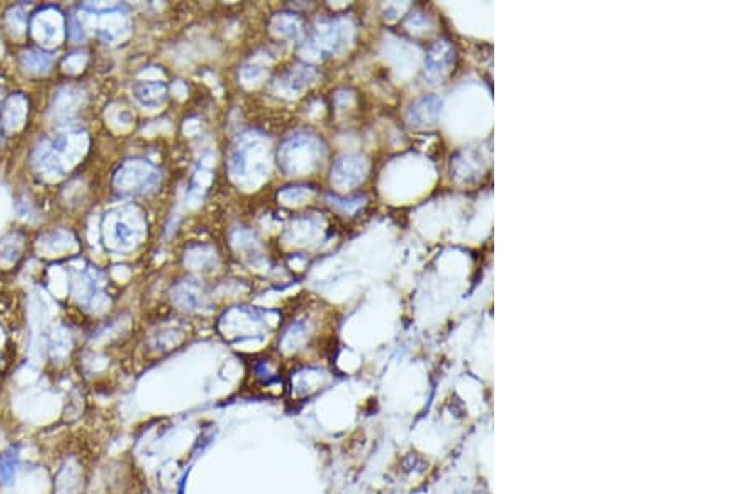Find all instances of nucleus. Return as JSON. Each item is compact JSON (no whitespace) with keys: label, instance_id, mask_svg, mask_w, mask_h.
<instances>
[{"label":"nucleus","instance_id":"nucleus-2","mask_svg":"<svg viewBox=\"0 0 749 494\" xmlns=\"http://www.w3.org/2000/svg\"><path fill=\"white\" fill-rule=\"evenodd\" d=\"M360 169L358 162L353 158H342L333 169V181L340 186H347L357 184L360 179Z\"/></svg>","mask_w":749,"mask_h":494},{"label":"nucleus","instance_id":"nucleus-3","mask_svg":"<svg viewBox=\"0 0 749 494\" xmlns=\"http://www.w3.org/2000/svg\"><path fill=\"white\" fill-rule=\"evenodd\" d=\"M18 469V454L16 449L0 454V486H9L16 479Z\"/></svg>","mask_w":749,"mask_h":494},{"label":"nucleus","instance_id":"nucleus-4","mask_svg":"<svg viewBox=\"0 0 749 494\" xmlns=\"http://www.w3.org/2000/svg\"><path fill=\"white\" fill-rule=\"evenodd\" d=\"M280 32L282 33H288V37H299L301 33V27L300 23L296 18H292V17H282L280 21Z\"/></svg>","mask_w":749,"mask_h":494},{"label":"nucleus","instance_id":"nucleus-1","mask_svg":"<svg viewBox=\"0 0 749 494\" xmlns=\"http://www.w3.org/2000/svg\"><path fill=\"white\" fill-rule=\"evenodd\" d=\"M345 26L338 22H331L326 27H321L318 30V35L315 37V44L320 49L325 50H335L340 44H343L345 40Z\"/></svg>","mask_w":749,"mask_h":494}]
</instances>
